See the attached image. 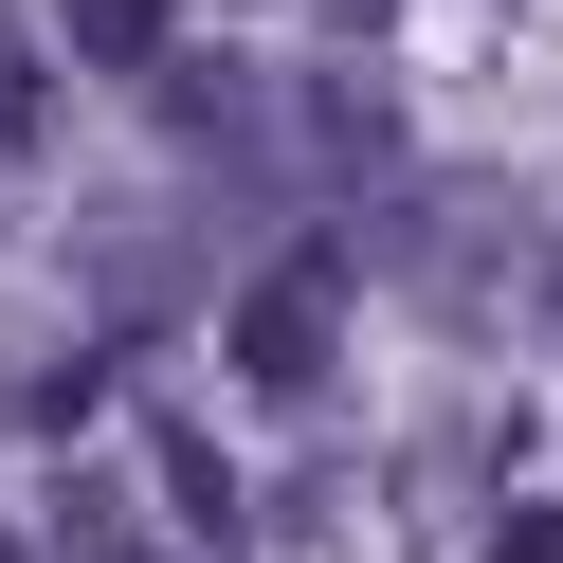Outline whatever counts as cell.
<instances>
[{
    "instance_id": "1",
    "label": "cell",
    "mask_w": 563,
    "mask_h": 563,
    "mask_svg": "<svg viewBox=\"0 0 563 563\" xmlns=\"http://www.w3.org/2000/svg\"><path fill=\"white\" fill-rule=\"evenodd\" d=\"M345 273H364V236H291V255L236 291V345L219 364L255 382V400H328V345H345Z\"/></svg>"
},
{
    "instance_id": "2",
    "label": "cell",
    "mask_w": 563,
    "mask_h": 563,
    "mask_svg": "<svg viewBox=\"0 0 563 563\" xmlns=\"http://www.w3.org/2000/svg\"><path fill=\"white\" fill-rule=\"evenodd\" d=\"M55 19H74V55H110V74H183V55H164L183 0H55Z\"/></svg>"
},
{
    "instance_id": "3",
    "label": "cell",
    "mask_w": 563,
    "mask_h": 563,
    "mask_svg": "<svg viewBox=\"0 0 563 563\" xmlns=\"http://www.w3.org/2000/svg\"><path fill=\"white\" fill-rule=\"evenodd\" d=\"M37 146H55V91H37V55H0V219L37 200Z\"/></svg>"
},
{
    "instance_id": "4",
    "label": "cell",
    "mask_w": 563,
    "mask_h": 563,
    "mask_svg": "<svg viewBox=\"0 0 563 563\" xmlns=\"http://www.w3.org/2000/svg\"><path fill=\"white\" fill-rule=\"evenodd\" d=\"M146 454H164V509H183L200 545H236V490H219V454H200V437H146Z\"/></svg>"
},
{
    "instance_id": "5",
    "label": "cell",
    "mask_w": 563,
    "mask_h": 563,
    "mask_svg": "<svg viewBox=\"0 0 563 563\" xmlns=\"http://www.w3.org/2000/svg\"><path fill=\"white\" fill-rule=\"evenodd\" d=\"M74 563H164V545H128V527H110V509H91V527H74Z\"/></svg>"
},
{
    "instance_id": "6",
    "label": "cell",
    "mask_w": 563,
    "mask_h": 563,
    "mask_svg": "<svg viewBox=\"0 0 563 563\" xmlns=\"http://www.w3.org/2000/svg\"><path fill=\"white\" fill-rule=\"evenodd\" d=\"M0 563H19V527H0Z\"/></svg>"
}]
</instances>
